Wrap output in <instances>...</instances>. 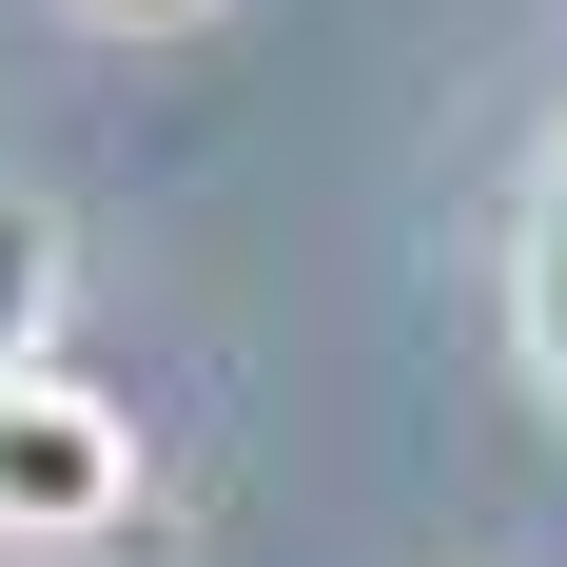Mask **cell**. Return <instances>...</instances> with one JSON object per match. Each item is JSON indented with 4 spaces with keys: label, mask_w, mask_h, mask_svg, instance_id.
<instances>
[{
    "label": "cell",
    "mask_w": 567,
    "mask_h": 567,
    "mask_svg": "<svg viewBox=\"0 0 567 567\" xmlns=\"http://www.w3.org/2000/svg\"><path fill=\"white\" fill-rule=\"evenodd\" d=\"M99 20H176V0H99Z\"/></svg>",
    "instance_id": "cell-4"
},
{
    "label": "cell",
    "mask_w": 567,
    "mask_h": 567,
    "mask_svg": "<svg viewBox=\"0 0 567 567\" xmlns=\"http://www.w3.org/2000/svg\"><path fill=\"white\" fill-rule=\"evenodd\" d=\"M117 509H137V431H117L99 392L20 372V392H0V548H99Z\"/></svg>",
    "instance_id": "cell-1"
},
{
    "label": "cell",
    "mask_w": 567,
    "mask_h": 567,
    "mask_svg": "<svg viewBox=\"0 0 567 567\" xmlns=\"http://www.w3.org/2000/svg\"><path fill=\"white\" fill-rule=\"evenodd\" d=\"M528 411L567 431V137H548V176H528Z\"/></svg>",
    "instance_id": "cell-2"
},
{
    "label": "cell",
    "mask_w": 567,
    "mask_h": 567,
    "mask_svg": "<svg viewBox=\"0 0 567 567\" xmlns=\"http://www.w3.org/2000/svg\"><path fill=\"white\" fill-rule=\"evenodd\" d=\"M40 313H59V216H40V196H0V392L40 372Z\"/></svg>",
    "instance_id": "cell-3"
}]
</instances>
